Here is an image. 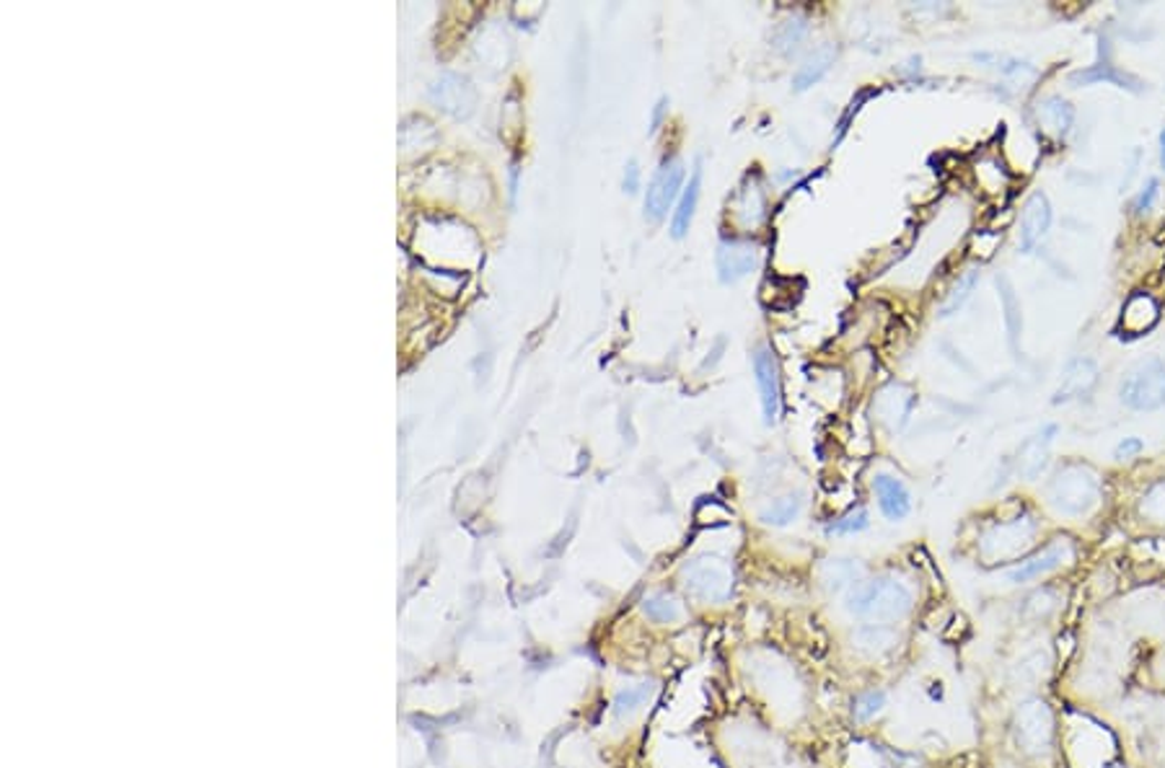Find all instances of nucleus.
<instances>
[{"mask_svg":"<svg viewBox=\"0 0 1165 768\" xmlns=\"http://www.w3.org/2000/svg\"><path fill=\"white\" fill-rule=\"evenodd\" d=\"M1099 381H1101V371H1099V363H1095L1093 357H1087V355L1072 357L1070 363L1064 365L1062 383H1060V388L1054 391L1052 404H1072V402H1083V398H1091L1095 386H1099Z\"/></svg>","mask_w":1165,"mask_h":768,"instance_id":"1a4fd4ad","label":"nucleus"},{"mask_svg":"<svg viewBox=\"0 0 1165 768\" xmlns=\"http://www.w3.org/2000/svg\"><path fill=\"white\" fill-rule=\"evenodd\" d=\"M873 489H876L878 507H880V512H884L886 520H891V523H901L904 518H909L911 495H909L907 484H904L901 479H896V476L891 474H878L876 479H873Z\"/></svg>","mask_w":1165,"mask_h":768,"instance_id":"ddd939ff","label":"nucleus"},{"mask_svg":"<svg viewBox=\"0 0 1165 768\" xmlns=\"http://www.w3.org/2000/svg\"><path fill=\"white\" fill-rule=\"evenodd\" d=\"M1056 435H1060V425H1044L1037 435L1029 437V440L1023 443L1021 453H1018V471H1021L1029 481L1039 479V476L1047 471L1049 450H1052V443Z\"/></svg>","mask_w":1165,"mask_h":768,"instance_id":"f8f14e48","label":"nucleus"},{"mask_svg":"<svg viewBox=\"0 0 1165 768\" xmlns=\"http://www.w3.org/2000/svg\"><path fill=\"white\" fill-rule=\"evenodd\" d=\"M1157 319H1161V305H1157L1153 295L1134 293L1130 301L1124 303L1122 326H1124V332H1130L1132 336L1147 334L1149 329L1157 324Z\"/></svg>","mask_w":1165,"mask_h":768,"instance_id":"dca6fc26","label":"nucleus"},{"mask_svg":"<svg viewBox=\"0 0 1165 768\" xmlns=\"http://www.w3.org/2000/svg\"><path fill=\"white\" fill-rule=\"evenodd\" d=\"M687 593L702 603H728L733 595V570L720 557H697L681 570Z\"/></svg>","mask_w":1165,"mask_h":768,"instance_id":"20e7f679","label":"nucleus"},{"mask_svg":"<svg viewBox=\"0 0 1165 768\" xmlns=\"http://www.w3.org/2000/svg\"><path fill=\"white\" fill-rule=\"evenodd\" d=\"M1015 743L1025 756H1047L1054 745V714L1044 698H1025L1018 704L1013 722Z\"/></svg>","mask_w":1165,"mask_h":768,"instance_id":"39448f33","label":"nucleus"},{"mask_svg":"<svg viewBox=\"0 0 1165 768\" xmlns=\"http://www.w3.org/2000/svg\"><path fill=\"white\" fill-rule=\"evenodd\" d=\"M806 34H808L806 19L785 21V24L780 27V32L774 34V48H777V52H783V55H793V52L801 48V42L806 40Z\"/></svg>","mask_w":1165,"mask_h":768,"instance_id":"393cba45","label":"nucleus"},{"mask_svg":"<svg viewBox=\"0 0 1165 768\" xmlns=\"http://www.w3.org/2000/svg\"><path fill=\"white\" fill-rule=\"evenodd\" d=\"M1075 543H1072L1070 539H1060L1054 543H1049L1047 549L1037 551V554L1025 557L1018 562L1015 567H1010V570L1006 572V580L1010 582V585H1029V582H1039L1049 578V574H1054L1056 570H1062L1064 564H1070L1072 559H1075Z\"/></svg>","mask_w":1165,"mask_h":768,"instance_id":"423d86ee","label":"nucleus"},{"mask_svg":"<svg viewBox=\"0 0 1165 768\" xmlns=\"http://www.w3.org/2000/svg\"><path fill=\"white\" fill-rule=\"evenodd\" d=\"M638 189H640V166H638V160H630L625 168V191L627 195H635Z\"/></svg>","mask_w":1165,"mask_h":768,"instance_id":"473e14b6","label":"nucleus"},{"mask_svg":"<svg viewBox=\"0 0 1165 768\" xmlns=\"http://www.w3.org/2000/svg\"><path fill=\"white\" fill-rule=\"evenodd\" d=\"M977 282H979V270H969V272H966L963 278L956 282L953 290H950V295L946 298V303L940 305V316H942V319H948V316H953V313L961 311V309H963V303L969 301L971 293H975Z\"/></svg>","mask_w":1165,"mask_h":768,"instance_id":"b1692460","label":"nucleus"},{"mask_svg":"<svg viewBox=\"0 0 1165 768\" xmlns=\"http://www.w3.org/2000/svg\"><path fill=\"white\" fill-rule=\"evenodd\" d=\"M855 644L868 655H886L899 644V634L891 624H863L855 632Z\"/></svg>","mask_w":1165,"mask_h":768,"instance_id":"aec40b11","label":"nucleus"},{"mask_svg":"<svg viewBox=\"0 0 1165 768\" xmlns=\"http://www.w3.org/2000/svg\"><path fill=\"white\" fill-rule=\"evenodd\" d=\"M1039 533V523L1033 516L1013 518L1010 523L994 526L990 533L984 536V554L992 559H1015L1023 557L1025 551L1033 547Z\"/></svg>","mask_w":1165,"mask_h":768,"instance_id":"0eeeda50","label":"nucleus"},{"mask_svg":"<svg viewBox=\"0 0 1165 768\" xmlns=\"http://www.w3.org/2000/svg\"><path fill=\"white\" fill-rule=\"evenodd\" d=\"M1039 125L1047 129L1049 135H1054L1056 141H1068V135L1075 127V106L1060 94H1052L1041 98L1037 106Z\"/></svg>","mask_w":1165,"mask_h":768,"instance_id":"2eb2a0df","label":"nucleus"},{"mask_svg":"<svg viewBox=\"0 0 1165 768\" xmlns=\"http://www.w3.org/2000/svg\"><path fill=\"white\" fill-rule=\"evenodd\" d=\"M650 696V686L648 683H640V686H627L625 691H619L617 702H615V712L619 714V717H630L632 712H638L642 702Z\"/></svg>","mask_w":1165,"mask_h":768,"instance_id":"c756f323","label":"nucleus"},{"mask_svg":"<svg viewBox=\"0 0 1165 768\" xmlns=\"http://www.w3.org/2000/svg\"><path fill=\"white\" fill-rule=\"evenodd\" d=\"M911 609H915V593L907 582L891 578V574L857 582L847 595V611L868 624L894 626L896 621L907 619Z\"/></svg>","mask_w":1165,"mask_h":768,"instance_id":"f257e3e1","label":"nucleus"},{"mask_svg":"<svg viewBox=\"0 0 1165 768\" xmlns=\"http://www.w3.org/2000/svg\"><path fill=\"white\" fill-rule=\"evenodd\" d=\"M1118 398L1132 412H1157L1165 406V360L1145 357L1134 363L1118 383Z\"/></svg>","mask_w":1165,"mask_h":768,"instance_id":"7ed1b4c3","label":"nucleus"},{"mask_svg":"<svg viewBox=\"0 0 1165 768\" xmlns=\"http://www.w3.org/2000/svg\"><path fill=\"white\" fill-rule=\"evenodd\" d=\"M868 526H870L868 510L857 507V510H849L847 516H842L839 520H834V523L826 528V533H829V536H855V533H863Z\"/></svg>","mask_w":1165,"mask_h":768,"instance_id":"cd10ccee","label":"nucleus"},{"mask_svg":"<svg viewBox=\"0 0 1165 768\" xmlns=\"http://www.w3.org/2000/svg\"><path fill=\"white\" fill-rule=\"evenodd\" d=\"M1161 166H1163V172H1165V129L1161 133Z\"/></svg>","mask_w":1165,"mask_h":768,"instance_id":"f704fd0d","label":"nucleus"},{"mask_svg":"<svg viewBox=\"0 0 1165 768\" xmlns=\"http://www.w3.org/2000/svg\"><path fill=\"white\" fill-rule=\"evenodd\" d=\"M822 578H824V585L837 593V590L842 588L857 585V580H860V567H857L853 559H832V562L824 567Z\"/></svg>","mask_w":1165,"mask_h":768,"instance_id":"5701e85b","label":"nucleus"},{"mask_svg":"<svg viewBox=\"0 0 1165 768\" xmlns=\"http://www.w3.org/2000/svg\"><path fill=\"white\" fill-rule=\"evenodd\" d=\"M1103 481L1087 464H1064L1047 484V499L1064 518H1087L1101 505Z\"/></svg>","mask_w":1165,"mask_h":768,"instance_id":"f03ea898","label":"nucleus"},{"mask_svg":"<svg viewBox=\"0 0 1165 768\" xmlns=\"http://www.w3.org/2000/svg\"><path fill=\"white\" fill-rule=\"evenodd\" d=\"M1101 81L1114 83V86L1130 89V91L1142 89L1140 79H1134V75L1130 73H1122L1116 65H1093V68H1087V71H1078L1070 75L1072 86H1093V83H1101Z\"/></svg>","mask_w":1165,"mask_h":768,"instance_id":"6ab92c4d","label":"nucleus"},{"mask_svg":"<svg viewBox=\"0 0 1165 768\" xmlns=\"http://www.w3.org/2000/svg\"><path fill=\"white\" fill-rule=\"evenodd\" d=\"M756 259H759L756 249L751 243L723 241V243L718 246V257H715L720 280H723L725 286H728V282L743 280L749 272H754Z\"/></svg>","mask_w":1165,"mask_h":768,"instance_id":"4468645a","label":"nucleus"},{"mask_svg":"<svg viewBox=\"0 0 1165 768\" xmlns=\"http://www.w3.org/2000/svg\"><path fill=\"white\" fill-rule=\"evenodd\" d=\"M1052 220H1054V210H1052V203H1049L1047 191H1033V195L1025 199L1023 205V212H1021V249L1023 251H1033L1037 246L1044 241L1049 228H1052Z\"/></svg>","mask_w":1165,"mask_h":768,"instance_id":"9b49d317","label":"nucleus"},{"mask_svg":"<svg viewBox=\"0 0 1165 768\" xmlns=\"http://www.w3.org/2000/svg\"><path fill=\"white\" fill-rule=\"evenodd\" d=\"M700 191H702V166H697L692 179H689V184L684 187V195H681L679 199L677 212H673V220H671L673 238H684L689 233V228H692L697 203H700Z\"/></svg>","mask_w":1165,"mask_h":768,"instance_id":"a211bd4d","label":"nucleus"},{"mask_svg":"<svg viewBox=\"0 0 1165 768\" xmlns=\"http://www.w3.org/2000/svg\"><path fill=\"white\" fill-rule=\"evenodd\" d=\"M834 60H837V48H834L832 42L822 44V48L814 50V55H808L806 63L798 68V73L793 75V89L795 91H806V89L814 86V83H818L826 73H829V68L834 65Z\"/></svg>","mask_w":1165,"mask_h":768,"instance_id":"f3484780","label":"nucleus"},{"mask_svg":"<svg viewBox=\"0 0 1165 768\" xmlns=\"http://www.w3.org/2000/svg\"><path fill=\"white\" fill-rule=\"evenodd\" d=\"M801 507H803L801 497H793V495L783 497V499H777V502H772L770 507H766V510L762 512V520H764L766 526H787V523H793L795 518H798Z\"/></svg>","mask_w":1165,"mask_h":768,"instance_id":"a878e982","label":"nucleus"},{"mask_svg":"<svg viewBox=\"0 0 1165 768\" xmlns=\"http://www.w3.org/2000/svg\"><path fill=\"white\" fill-rule=\"evenodd\" d=\"M663 106H666V98H661V102H658V110H656V114H653V129H658V122H661Z\"/></svg>","mask_w":1165,"mask_h":768,"instance_id":"72a5a7b5","label":"nucleus"},{"mask_svg":"<svg viewBox=\"0 0 1165 768\" xmlns=\"http://www.w3.org/2000/svg\"><path fill=\"white\" fill-rule=\"evenodd\" d=\"M681 184H684V160L679 156L666 158L663 164L656 168L653 179H650L646 191V218L650 222H661L666 218L673 199L679 197Z\"/></svg>","mask_w":1165,"mask_h":768,"instance_id":"6e6552de","label":"nucleus"},{"mask_svg":"<svg viewBox=\"0 0 1165 768\" xmlns=\"http://www.w3.org/2000/svg\"><path fill=\"white\" fill-rule=\"evenodd\" d=\"M1140 512H1142V518L1149 520V523L1165 526V479L1153 484V487L1142 495Z\"/></svg>","mask_w":1165,"mask_h":768,"instance_id":"bb28decb","label":"nucleus"},{"mask_svg":"<svg viewBox=\"0 0 1165 768\" xmlns=\"http://www.w3.org/2000/svg\"><path fill=\"white\" fill-rule=\"evenodd\" d=\"M1157 197H1161V179H1155V176H1149V179L1145 181V187L1140 189L1137 199H1134V212L1142 215V212H1149L1157 203Z\"/></svg>","mask_w":1165,"mask_h":768,"instance_id":"7c9ffc66","label":"nucleus"},{"mask_svg":"<svg viewBox=\"0 0 1165 768\" xmlns=\"http://www.w3.org/2000/svg\"><path fill=\"white\" fill-rule=\"evenodd\" d=\"M998 288H1000V298H1002V309H1006V326L1010 332V344H1013V350L1018 352V340H1021V332H1023L1021 301H1018L1015 290L1013 286H1010V280L1006 278V274L998 278Z\"/></svg>","mask_w":1165,"mask_h":768,"instance_id":"412c9836","label":"nucleus"},{"mask_svg":"<svg viewBox=\"0 0 1165 768\" xmlns=\"http://www.w3.org/2000/svg\"><path fill=\"white\" fill-rule=\"evenodd\" d=\"M884 709H886L884 691H865L863 696H857L853 714L857 722H870V719H876Z\"/></svg>","mask_w":1165,"mask_h":768,"instance_id":"c85d7f7f","label":"nucleus"},{"mask_svg":"<svg viewBox=\"0 0 1165 768\" xmlns=\"http://www.w3.org/2000/svg\"><path fill=\"white\" fill-rule=\"evenodd\" d=\"M642 611L650 621L656 624H677L681 619V605L673 595L669 593H653L642 601Z\"/></svg>","mask_w":1165,"mask_h":768,"instance_id":"4be33fe9","label":"nucleus"},{"mask_svg":"<svg viewBox=\"0 0 1165 768\" xmlns=\"http://www.w3.org/2000/svg\"><path fill=\"white\" fill-rule=\"evenodd\" d=\"M754 381L759 388V398H762V412L766 425H774L780 417V398H783V388H780V371L777 360L766 347H759L754 352Z\"/></svg>","mask_w":1165,"mask_h":768,"instance_id":"9d476101","label":"nucleus"},{"mask_svg":"<svg viewBox=\"0 0 1165 768\" xmlns=\"http://www.w3.org/2000/svg\"><path fill=\"white\" fill-rule=\"evenodd\" d=\"M1142 450H1145V443H1142L1140 437H1124V440L1114 448V458L1130 460V458H1137Z\"/></svg>","mask_w":1165,"mask_h":768,"instance_id":"2f4dec72","label":"nucleus"}]
</instances>
